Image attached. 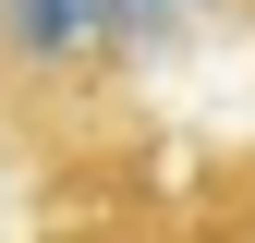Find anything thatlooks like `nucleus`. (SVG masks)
<instances>
[{"instance_id": "f257e3e1", "label": "nucleus", "mask_w": 255, "mask_h": 243, "mask_svg": "<svg viewBox=\"0 0 255 243\" xmlns=\"http://www.w3.org/2000/svg\"><path fill=\"white\" fill-rule=\"evenodd\" d=\"M0 49L37 73H73L110 49V0H0Z\"/></svg>"}, {"instance_id": "f03ea898", "label": "nucleus", "mask_w": 255, "mask_h": 243, "mask_svg": "<svg viewBox=\"0 0 255 243\" xmlns=\"http://www.w3.org/2000/svg\"><path fill=\"white\" fill-rule=\"evenodd\" d=\"M182 12H195V0H110V37H122V49H146L158 24H182Z\"/></svg>"}]
</instances>
